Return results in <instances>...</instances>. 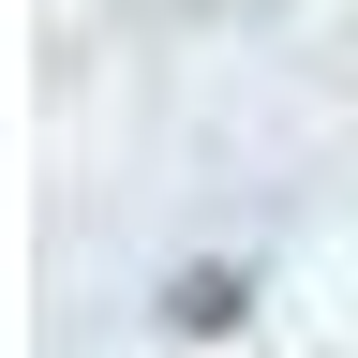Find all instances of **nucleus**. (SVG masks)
Here are the masks:
<instances>
[{
    "label": "nucleus",
    "instance_id": "1",
    "mask_svg": "<svg viewBox=\"0 0 358 358\" xmlns=\"http://www.w3.org/2000/svg\"><path fill=\"white\" fill-rule=\"evenodd\" d=\"M239 268H224V254H194V268H179V284H164V329H239Z\"/></svg>",
    "mask_w": 358,
    "mask_h": 358
}]
</instances>
